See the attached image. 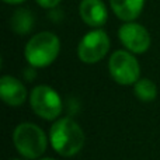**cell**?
<instances>
[{
  "label": "cell",
  "instance_id": "obj_1",
  "mask_svg": "<svg viewBox=\"0 0 160 160\" xmlns=\"http://www.w3.org/2000/svg\"><path fill=\"white\" fill-rule=\"evenodd\" d=\"M49 141L53 150L63 158L78 155L84 146L86 136L82 127L70 117L58 118L49 129Z\"/></svg>",
  "mask_w": 160,
  "mask_h": 160
},
{
  "label": "cell",
  "instance_id": "obj_2",
  "mask_svg": "<svg viewBox=\"0 0 160 160\" xmlns=\"http://www.w3.org/2000/svg\"><path fill=\"white\" fill-rule=\"evenodd\" d=\"M13 142L17 152L27 160L39 159L45 153L48 139L45 132L35 124L22 122L13 132Z\"/></svg>",
  "mask_w": 160,
  "mask_h": 160
},
{
  "label": "cell",
  "instance_id": "obj_3",
  "mask_svg": "<svg viewBox=\"0 0 160 160\" xmlns=\"http://www.w3.org/2000/svg\"><path fill=\"white\" fill-rule=\"evenodd\" d=\"M61 41L51 31L38 32L25 45V59L32 68H47L58 58Z\"/></svg>",
  "mask_w": 160,
  "mask_h": 160
},
{
  "label": "cell",
  "instance_id": "obj_4",
  "mask_svg": "<svg viewBox=\"0 0 160 160\" xmlns=\"http://www.w3.org/2000/svg\"><path fill=\"white\" fill-rule=\"evenodd\" d=\"M30 105L39 118L47 121H56L63 108L61 96L52 87L45 84L37 86L31 90Z\"/></svg>",
  "mask_w": 160,
  "mask_h": 160
},
{
  "label": "cell",
  "instance_id": "obj_5",
  "mask_svg": "<svg viewBox=\"0 0 160 160\" xmlns=\"http://www.w3.org/2000/svg\"><path fill=\"white\" fill-rule=\"evenodd\" d=\"M108 70L112 80L122 86L135 84L141 76L138 59L128 51H115L110 56Z\"/></svg>",
  "mask_w": 160,
  "mask_h": 160
},
{
  "label": "cell",
  "instance_id": "obj_6",
  "mask_svg": "<svg viewBox=\"0 0 160 160\" xmlns=\"http://www.w3.org/2000/svg\"><path fill=\"white\" fill-rule=\"evenodd\" d=\"M110 49V38L102 30H94L87 32L79 42L78 55L84 63H96L107 55Z\"/></svg>",
  "mask_w": 160,
  "mask_h": 160
},
{
  "label": "cell",
  "instance_id": "obj_7",
  "mask_svg": "<svg viewBox=\"0 0 160 160\" xmlns=\"http://www.w3.org/2000/svg\"><path fill=\"white\" fill-rule=\"evenodd\" d=\"M119 41L132 53H143L150 47V35L143 25L138 22H125L118 30Z\"/></svg>",
  "mask_w": 160,
  "mask_h": 160
},
{
  "label": "cell",
  "instance_id": "obj_8",
  "mask_svg": "<svg viewBox=\"0 0 160 160\" xmlns=\"http://www.w3.org/2000/svg\"><path fill=\"white\" fill-rule=\"evenodd\" d=\"M0 96L10 107H18L27 98L25 86L13 76H3L0 79Z\"/></svg>",
  "mask_w": 160,
  "mask_h": 160
},
{
  "label": "cell",
  "instance_id": "obj_9",
  "mask_svg": "<svg viewBox=\"0 0 160 160\" xmlns=\"http://www.w3.org/2000/svg\"><path fill=\"white\" fill-rule=\"evenodd\" d=\"M79 13L82 20L90 27H101L108 18V11L102 0H82Z\"/></svg>",
  "mask_w": 160,
  "mask_h": 160
},
{
  "label": "cell",
  "instance_id": "obj_10",
  "mask_svg": "<svg viewBox=\"0 0 160 160\" xmlns=\"http://www.w3.org/2000/svg\"><path fill=\"white\" fill-rule=\"evenodd\" d=\"M112 11L122 21H133L141 16L145 0H110Z\"/></svg>",
  "mask_w": 160,
  "mask_h": 160
},
{
  "label": "cell",
  "instance_id": "obj_11",
  "mask_svg": "<svg viewBox=\"0 0 160 160\" xmlns=\"http://www.w3.org/2000/svg\"><path fill=\"white\" fill-rule=\"evenodd\" d=\"M32 21L34 20L30 11L25 8H18L17 11H14L13 17H11V28L17 34L24 35V34L30 32V30L32 28Z\"/></svg>",
  "mask_w": 160,
  "mask_h": 160
},
{
  "label": "cell",
  "instance_id": "obj_12",
  "mask_svg": "<svg viewBox=\"0 0 160 160\" xmlns=\"http://www.w3.org/2000/svg\"><path fill=\"white\" fill-rule=\"evenodd\" d=\"M133 93L141 101L150 102L158 97V87L150 79H139L133 84Z\"/></svg>",
  "mask_w": 160,
  "mask_h": 160
},
{
  "label": "cell",
  "instance_id": "obj_13",
  "mask_svg": "<svg viewBox=\"0 0 160 160\" xmlns=\"http://www.w3.org/2000/svg\"><path fill=\"white\" fill-rule=\"evenodd\" d=\"M61 2L62 0H37V3H38L41 7H47V8L55 7V6H58Z\"/></svg>",
  "mask_w": 160,
  "mask_h": 160
},
{
  "label": "cell",
  "instance_id": "obj_14",
  "mask_svg": "<svg viewBox=\"0 0 160 160\" xmlns=\"http://www.w3.org/2000/svg\"><path fill=\"white\" fill-rule=\"evenodd\" d=\"M4 3H8V4H18V3H22L24 0H3Z\"/></svg>",
  "mask_w": 160,
  "mask_h": 160
},
{
  "label": "cell",
  "instance_id": "obj_15",
  "mask_svg": "<svg viewBox=\"0 0 160 160\" xmlns=\"http://www.w3.org/2000/svg\"><path fill=\"white\" fill-rule=\"evenodd\" d=\"M39 160H55V159H52V158H44V159H39Z\"/></svg>",
  "mask_w": 160,
  "mask_h": 160
},
{
  "label": "cell",
  "instance_id": "obj_16",
  "mask_svg": "<svg viewBox=\"0 0 160 160\" xmlns=\"http://www.w3.org/2000/svg\"><path fill=\"white\" fill-rule=\"evenodd\" d=\"M11 160H21V159H11Z\"/></svg>",
  "mask_w": 160,
  "mask_h": 160
}]
</instances>
